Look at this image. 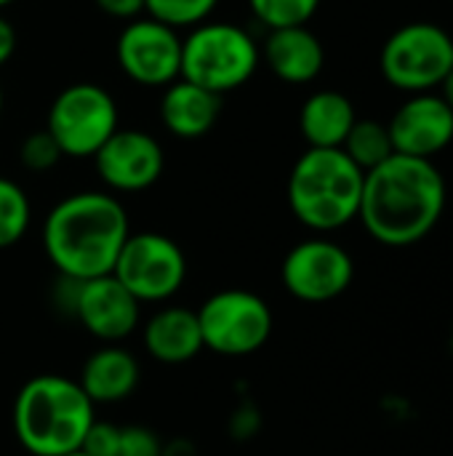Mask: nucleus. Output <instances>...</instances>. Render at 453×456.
<instances>
[{"label": "nucleus", "mask_w": 453, "mask_h": 456, "mask_svg": "<svg viewBox=\"0 0 453 456\" xmlns=\"http://www.w3.org/2000/svg\"><path fill=\"white\" fill-rule=\"evenodd\" d=\"M441 88H443V94H441V96H443V102H446V104L453 110V69L446 75V80L441 83Z\"/></svg>", "instance_id": "obj_29"}, {"label": "nucleus", "mask_w": 453, "mask_h": 456, "mask_svg": "<svg viewBox=\"0 0 453 456\" xmlns=\"http://www.w3.org/2000/svg\"><path fill=\"white\" fill-rule=\"evenodd\" d=\"M358 115L352 102L339 91H315L299 112V131L310 147H342Z\"/></svg>", "instance_id": "obj_19"}, {"label": "nucleus", "mask_w": 453, "mask_h": 456, "mask_svg": "<svg viewBox=\"0 0 453 456\" xmlns=\"http://www.w3.org/2000/svg\"><path fill=\"white\" fill-rule=\"evenodd\" d=\"M69 315L99 342L120 345L139 329L142 305L109 273L77 281Z\"/></svg>", "instance_id": "obj_12"}, {"label": "nucleus", "mask_w": 453, "mask_h": 456, "mask_svg": "<svg viewBox=\"0 0 453 456\" xmlns=\"http://www.w3.org/2000/svg\"><path fill=\"white\" fill-rule=\"evenodd\" d=\"M259 56L256 40L243 27L203 21L182 40L179 77L222 96L254 77Z\"/></svg>", "instance_id": "obj_5"}, {"label": "nucleus", "mask_w": 453, "mask_h": 456, "mask_svg": "<svg viewBox=\"0 0 453 456\" xmlns=\"http://www.w3.org/2000/svg\"><path fill=\"white\" fill-rule=\"evenodd\" d=\"M96 174L115 192H142L152 187L166 166L163 147L147 131L117 128L93 155Z\"/></svg>", "instance_id": "obj_13"}, {"label": "nucleus", "mask_w": 453, "mask_h": 456, "mask_svg": "<svg viewBox=\"0 0 453 456\" xmlns=\"http://www.w3.org/2000/svg\"><path fill=\"white\" fill-rule=\"evenodd\" d=\"M117 64L139 86L166 88L182 72V37L174 27L158 19H133L123 27L117 45Z\"/></svg>", "instance_id": "obj_11"}, {"label": "nucleus", "mask_w": 453, "mask_h": 456, "mask_svg": "<svg viewBox=\"0 0 453 456\" xmlns=\"http://www.w3.org/2000/svg\"><path fill=\"white\" fill-rule=\"evenodd\" d=\"M366 174L339 150L310 147L291 168V214L315 232H334L358 219Z\"/></svg>", "instance_id": "obj_4"}, {"label": "nucleus", "mask_w": 453, "mask_h": 456, "mask_svg": "<svg viewBox=\"0 0 453 456\" xmlns=\"http://www.w3.org/2000/svg\"><path fill=\"white\" fill-rule=\"evenodd\" d=\"M64 456H88L85 452H69V454H64Z\"/></svg>", "instance_id": "obj_30"}, {"label": "nucleus", "mask_w": 453, "mask_h": 456, "mask_svg": "<svg viewBox=\"0 0 453 456\" xmlns=\"http://www.w3.org/2000/svg\"><path fill=\"white\" fill-rule=\"evenodd\" d=\"M216 5L219 0H144V11L150 13V19H158L174 29L203 24Z\"/></svg>", "instance_id": "obj_23"}, {"label": "nucleus", "mask_w": 453, "mask_h": 456, "mask_svg": "<svg viewBox=\"0 0 453 456\" xmlns=\"http://www.w3.org/2000/svg\"><path fill=\"white\" fill-rule=\"evenodd\" d=\"M13 0H0V8H5V5H11Z\"/></svg>", "instance_id": "obj_31"}, {"label": "nucleus", "mask_w": 453, "mask_h": 456, "mask_svg": "<svg viewBox=\"0 0 453 456\" xmlns=\"http://www.w3.org/2000/svg\"><path fill=\"white\" fill-rule=\"evenodd\" d=\"M120 441V428L117 425H107V422H93L80 452H85L88 456H115Z\"/></svg>", "instance_id": "obj_26"}, {"label": "nucleus", "mask_w": 453, "mask_h": 456, "mask_svg": "<svg viewBox=\"0 0 453 456\" xmlns=\"http://www.w3.org/2000/svg\"><path fill=\"white\" fill-rule=\"evenodd\" d=\"M363 174L382 166L384 160H390L395 155L392 147V136L387 123L382 120H371V118H358L355 126L350 128L344 144L339 147Z\"/></svg>", "instance_id": "obj_20"}, {"label": "nucleus", "mask_w": 453, "mask_h": 456, "mask_svg": "<svg viewBox=\"0 0 453 456\" xmlns=\"http://www.w3.org/2000/svg\"><path fill=\"white\" fill-rule=\"evenodd\" d=\"M13 48H16V32H13L11 21L0 16V67L11 59Z\"/></svg>", "instance_id": "obj_28"}, {"label": "nucleus", "mask_w": 453, "mask_h": 456, "mask_svg": "<svg viewBox=\"0 0 453 456\" xmlns=\"http://www.w3.org/2000/svg\"><path fill=\"white\" fill-rule=\"evenodd\" d=\"M446 179L433 160L392 155L366 171L360 211L366 232L390 248L425 240L446 211Z\"/></svg>", "instance_id": "obj_1"}, {"label": "nucleus", "mask_w": 453, "mask_h": 456, "mask_svg": "<svg viewBox=\"0 0 453 456\" xmlns=\"http://www.w3.org/2000/svg\"><path fill=\"white\" fill-rule=\"evenodd\" d=\"M45 131L67 158H93L117 131V104L96 83L67 86L48 110Z\"/></svg>", "instance_id": "obj_9"}, {"label": "nucleus", "mask_w": 453, "mask_h": 456, "mask_svg": "<svg viewBox=\"0 0 453 456\" xmlns=\"http://www.w3.org/2000/svg\"><path fill=\"white\" fill-rule=\"evenodd\" d=\"M398 155L433 160L453 142V110L435 94H414L387 123Z\"/></svg>", "instance_id": "obj_14"}, {"label": "nucleus", "mask_w": 453, "mask_h": 456, "mask_svg": "<svg viewBox=\"0 0 453 456\" xmlns=\"http://www.w3.org/2000/svg\"><path fill=\"white\" fill-rule=\"evenodd\" d=\"M13 436L32 456H64L80 452L96 406L77 379L40 374L21 385L13 401Z\"/></svg>", "instance_id": "obj_3"}, {"label": "nucleus", "mask_w": 453, "mask_h": 456, "mask_svg": "<svg viewBox=\"0 0 453 456\" xmlns=\"http://www.w3.org/2000/svg\"><path fill=\"white\" fill-rule=\"evenodd\" d=\"M61 150L59 144L53 142V136L48 131H35L29 134L21 147H19V160L27 171H35V174H43V171H51L59 160H61Z\"/></svg>", "instance_id": "obj_24"}, {"label": "nucleus", "mask_w": 453, "mask_h": 456, "mask_svg": "<svg viewBox=\"0 0 453 456\" xmlns=\"http://www.w3.org/2000/svg\"><path fill=\"white\" fill-rule=\"evenodd\" d=\"M115 456H163V444L147 428H139V425L120 428V441H117Z\"/></svg>", "instance_id": "obj_25"}, {"label": "nucleus", "mask_w": 453, "mask_h": 456, "mask_svg": "<svg viewBox=\"0 0 453 456\" xmlns=\"http://www.w3.org/2000/svg\"><path fill=\"white\" fill-rule=\"evenodd\" d=\"M384 80L406 94H430L453 69V37L433 21L398 27L379 56Z\"/></svg>", "instance_id": "obj_6"}, {"label": "nucleus", "mask_w": 453, "mask_h": 456, "mask_svg": "<svg viewBox=\"0 0 453 456\" xmlns=\"http://www.w3.org/2000/svg\"><path fill=\"white\" fill-rule=\"evenodd\" d=\"M0 115H3V88H0Z\"/></svg>", "instance_id": "obj_32"}, {"label": "nucleus", "mask_w": 453, "mask_h": 456, "mask_svg": "<svg viewBox=\"0 0 453 456\" xmlns=\"http://www.w3.org/2000/svg\"><path fill=\"white\" fill-rule=\"evenodd\" d=\"M139 361L131 355V350L120 345H104L85 358L77 385L93 401V406L120 403L133 395V390L139 387Z\"/></svg>", "instance_id": "obj_16"}, {"label": "nucleus", "mask_w": 453, "mask_h": 456, "mask_svg": "<svg viewBox=\"0 0 453 456\" xmlns=\"http://www.w3.org/2000/svg\"><path fill=\"white\" fill-rule=\"evenodd\" d=\"M96 5L115 19H136L144 11V0H96Z\"/></svg>", "instance_id": "obj_27"}, {"label": "nucleus", "mask_w": 453, "mask_h": 456, "mask_svg": "<svg viewBox=\"0 0 453 456\" xmlns=\"http://www.w3.org/2000/svg\"><path fill=\"white\" fill-rule=\"evenodd\" d=\"M251 13L267 27V29H283V27H304L320 0H248Z\"/></svg>", "instance_id": "obj_22"}, {"label": "nucleus", "mask_w": 453, "mask_h": 456, "mask_svg": "<svg viewBox=\"0 0 453 456\" xmlns=\"http://www.w3.org/2000/svg\"><path fill=\"white\" fill-rule=\"evenodd\" d=\"M32 222V206L27 192L13 182L0 176V251L16 246Z\"/></svg>", "instance_id": "obj_21"}, {"label": "nucleus", "mask_w": 453, "mask_h": 456, "mask_svg": "<svg viewBox=\"0 0 453 456\" xmlns=\"http://www.w3.org/2000/svg\"><path fill=\"white\" fill-rule=\"evenodd\" d=\"M222 112V96L200 88L190 80H174L166 86L160 102V120L163 126L179 139H198L208 134Z\"/></svg>", "instance_id": "obj_18"}, {"label": "nucleus", "mask_w": 453, "mask_h": 456, "mask_svg": "<svg viewBox=\"0 0 453 456\" xmlns=\"http://www.w3.org/2000/svg\"><path fill=\"white\" fill-rule=\"evenodd\" d=\"M128 235L131 222L123 203L109 192L85 190L61 198L48 211L43 248L61 278L88 281L112 273Z\"/></svg>", "instance_id": "obj_2"}, {"label": "nucleus", "mask_w": 453, "mask_h": 456, "mask_svg": "<svg viewBox=\"0 0 453 456\" xmlns=\"http://www.w3.org/2000/svg\"><path fill=\"white\" fill-rule=\"evenodd\" d=\"M280 278L291 297L299 302L320 305L342 297L350 289L355 265L339 243L328 238H310L286 254Z\"/></svg>", "instance_id": "obj_10"}, {"label": "nucleus", "mask_w": 453, "mask_h": 456, "mask_svg": "<svg viewBox=\"0 0 453 456\" xmlns=\"http://www.w3.org/2000/svg\"><path fill=\"white\" fill-rule=\"evenodd\" d=\"M203 347L224 358H246L262 350L272 334L270 305L246 289L211 294L198 310Z\"/></svg>", "instance_id": "obj_7"}, {"label": "nucleus", "mask_w": 453, "mask_h": 456, "mask_svg": "<svg viewBox=\"0 0 453 456\" xmlns=\"http://www.w3.org/2000/svg\"><path fill=\"white\" fill-rule=\"evenodd\" d=\"M142 345L147 355L166 366H179L200 355L203 347V334L198 323V313L190 307H160L147 318L142 326Z\"/></svg>", "instance_id": "obj_15"}, {"label": "nucleus", "mask_w": 453, "mask_h": 456, "mask_svg": "<svg viewBox=\"0 0 453 456\" xmlns=\"http://www.w3.org/2000/svg\"><path fill=\"white\" fill-rule=\"evenodd\" d=\"M262 56L267 67L286 83H310L326 64L323 43L312 29H307V24L270 29Z\"/></svg>", "instance_id": "obj_17"}, {"label": "nucleus", "mask_w": 453, "mask_h": 456, "mask_svg": "<svg viewBox=\"0 0 453 456\" xmlns=\"http://www.w3.org/2000/svg\"><path fill=\"white\" fill-rule=\"evenodd\" d=\"M112 275L139 305H163L187 281V256L163 232H131L123 243Z\"/></svg>", "instance_id": "obj_8"}]
</instances>
